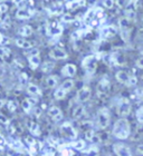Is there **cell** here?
Listing matches in <instances>:
<instances>
[{
	"instance_id": "obj_1",
	"label": "cell",
	"mask_w": 143,
	"mask_h": 156,
	"mask_svg": "<svg viewBox=\"0 0 143 156\" xmlns=\"http://www.w3.org/2000/svg\"><path fill=\"white\" fill-rule=\"evenodd\" d=\"M130 134L131 126L127 118H120L114 123L113 128H112V135L114 136V138L119 140H127Z\"/></svg>"
},
{
	"instance_id": "obj_2",
	"label": "cell",
	"mask_w": 143,
	"mask_h": 156,
	"mask_svg": "<svg viewBox=\"0 0 143 156\" xmlns=\"http://www.w3.org/2000/svg\"><path fill=\"white\" fill-rule=\"evenodd\" d=\"M111 123V113L110 109L106 107L100 108L95 117V126L97 129H105L108 127Z\"/></svg>"
},
{
	"instance_id": "obj_3",
	"label": "cell",
	"mask_w": 143,
	"mask_h": 156,
	"mask_svg": "<svg viewBox=\"0 0 143 156\" xmlns=\"http://www.w3.org/2000/svg\"><path fill=\"white\" fill-rule=\"evenodd\" d=\"M115 79H116L120 84L124 85V86H127V87H132V86H135L138 84V78L135 75H132L131 73L127 72V70H117L115 73Z\"/></svg>"
},
{
	"instance_id": "obj_4",
	"label": "cell",
	"mask_w": 143,
	"mask_h": 156,
	"mask_svg": "<svg viewBox=\"0 0 143 156\" xmlns=\"http://www.w3.org/2000/svg\"><path fill=\"white\" fill-rule=\"evenodd\" d=\"M132 109V104L129 98L120 97L116 101V111L121 118H127Z\"/></svg>"
},
{
	"instance_id": "obj_5",
	"label": "cell",
	"mask_w": 143,
	"mask_h": 156,
	"mask_svg": "<svg viewBox=\"0 0 143 156\" xmlns=\"http://www.w3.org/2000/svg\"><path fill=\"white\" fill-rule=\"evenodd\" d=\"M74 85H75V83L73 79H66V80H64V83H63V84L56 89L55 93H54V97H55V99H57V101H62V99H64V98L66 97V95L68 94L69 91L73 89Z\"/></svg>"
},
{
	"instance_id": "obj_6",
	"label": "cell",
	"mask_w": 143,
	"mask_h": 156,
	"mask_svg": "<svg viewBox=\"0 0 143 156\" xmlns=\"http://www.w3.org/2000/svg\"><path fill=\"white\" fill-rule=\"evenodd\" d=\"M82 67L87 74H94L97 67V58L94 55L86 56L82 62Z\"/></svg>"
},
{
	"instance_id": "obj_7",
	"label": "cell",
	"mask_w": 143,
	"mask_h": 156,
	"mask_svg": "<svg viewBox=\"0 0 143 156\" xmlns=\"http://www.w3.org/2000/svg\"><path fill=\"white\" fill-rule=\"evenodd\" d=\"M111 89V81L107 77H102L97 83L96 86V93L97 96L101 98H104L107 96L108 91Z\"/></svg>"
},
{
	"instance_id": "obj_8",
	"label": "cell",
	"mask_w": 143,
	"mask_h": 156,
	"mask_svg": "<svg viewBox=\"0 0 143 156\" xmlns=\"http://www.w3.org/2000/svg\"><path fill=\"white\" fill-rule=\"evenodd\" d=\"M112 150L115 156H133V153L129 145L122 142H117L112 145Z\"/></svg>"
},
{
	"instance_id": "obj_9",
	"label": "cell",
	"mask_w": 143,
	"mask_h": 156,
	"mask_svg": "<svg viewBox=\"0 0 143 156\" xmlns=\"http://www.w3.org/2000/svg\"><path fill=\"white\" fill-rule=\"evenodd\" d=\"M119 27L121 29V34H122V37H123L124 40H127L129 37H130L131 29H132V21L129 20L125 17H121L119 19Z\"/></svg>"
},
{
	"instance_id": "obj_10",
	"label": "cell",
	"mask_w": 143,
	"mask_h": 156,
	"mask_svg": "<svg viewBox=\"0 0 143 156\" xmlns=\"http://www.w3.org/2000/svg\"><path fill=\"white\" fill-rule=\"evenodd\" d=\"M61 134L69 140H76V137H77V132L69 122L63 123V125L61 126Z\"/></svg>"
},
{
	"instance_id": "obj_11",
	"label": "cell",
	"mask_w": 143,
	"mask_h": 156,
	"mask_svg": "<svg viewBox=\"0 0 143 156\" xmlns=\"http://www.w3.org/2000/svg\"><path fill=\"white\" fill-rule=\"evenodd\" d=\"M49 57L54 60H65V59L68 58V54L64 50L63 48H59V47H55V48H52L48 52Z\"/></svg>"
},
{
	"instance_id": "obj_12",
	"label": "cell",
	"mask_w": 143,
	"mask_h": 156,
	"mask_svg": "<svg viewBox=\"0 0 143 156\" xmlns=\"http://www.w3.org/2000/svg\"><path fill=\"white\" fill-rule=\"evenodd\" d=\"M91 95H92V90H91V87L90 86H83V87L77 91V94H76V99L79 104L82 103H85V101H87L90 98H91Z\"/></svg>"
},
{
	"instance_id": "obj_13",
	"label": "cell",
	"mask_w": 143,
	"mask_h": 156,
	"mask_svg": "<svg viewBox=\"0 0 143 156\" xmlns=\"http://www.w3.org/2000/svg\"><path fill=\"white\" fill-rule=\"evenodd\" d=\"M61 73H62V76L66 77L67 79H73V77H74V76L76 75V73H77V67H76L75 64L69 62V64H66V65L63 67Z\"/></svg>"
},
{
	"instance_id": "obj_14",
	"label": "cell",
	"mask_w": 143,
	"mask_h": 156,
	"mask_svg": "<svg viewBox=\"0 0 143 156\" xmlns=\"http://www.w3.org/2000/svg\"><path fill=\"white\" fill-rule=\"evenodd\" d=\"M47 114H48L49 118L52 120H54L55 123L61 122V120L63 119V113H62V111H61V108L57 107V106L49 107L48 111H47Z\"/></svg>"
},
{
	"instance_id": "obj_15",
	"label": "cell",
	"mask_w": 143,
	"mask_h": 156,
	"mask_svg": "<svg viewBox=\"0 0 143 156\" xmlns=\"http://www.w3.org/2000/svg\"><path fill=\"white\" fill-rule=\"evenodd\" d=\"M62 33V27L57 21H52L47 25V34L52 35V36H56Z\"/></svg>"
},
{
	"instance_id": "obj_16",
	"label": "cell",
	"mask_w": 143,
	"mask_h": 156,
	"mask_svg": "<svg viewBox=\"0 0 143 156\" xmlns=\"http://www.w3.org/2000/svg\"><path fill=\"white\" fill-rule=\"evenodd\" d=\"M36 104H37V99L36 98H26V99L23 101L21 106H23V109L25 113H29L31 107Z\"/></svg>"
},
{
	"instance_id": "obj_17",
	"label": "cell",
	"mask_w": 143,
	"mask_h": 156,
	"mask_svg": "<svg viewBox=\"0 0 143 156\" xmlns=\"http://www.w3.org/2000/svg\"><path fill=\"white\" fill-rule=\"evenodd\" d=\"M85 114V107L84 105L82 104H78L76 107L73 109V113H72V116H73V118L74 119H79V118H82V117L84 116Z\"/></svg>"
},
{
	"instance_id": "obj_18",
	"label": "cell",
	"mask_w": 143,
	"mask_h": 156,
	"mask_svg": "<svg viewBox=\"0 0 143 156\" xmlns=\"http://www.w3.org/2000/svg\"><path fill=\"white\" fill-rule=\"evenodd\" d=\"M16 45L19 47V48H23V49H27V50H29V49H33V46H34V42L33 41H29V40H27V39H17L16 40Z\"/></svg>"
},
{
	"instance_id": "obj_19",
	"label": "cell",
	"mask_w": 143,
	"mask_h": 156,
	"mask_svg": "<svg viewBox=\"0 0 143 156\" xmlns=\"http://www.w3.org/2000/svg\"><path fill=\"white\" fill-rule=\"evenodd\" d=\"M27 93L29 95H31V96H42V89L37 86V85L35 84H29L28 86H27Z\"/></svg>"
},
{
	"instance_id": "obj_20",
	"label": "cell",
	"mask_w": 143,
	"mask_h": 156,
	"mask_svg": "<svg viewBox=\"0 0 143 156\" xmlns=\"http://www.w3.org/2000/svg\"><path fill=\"white\" fill-rule=\"evenodd\" d=\"M33 16V11L26 9V8H23V9H18V11L16 12V17L18 19H28Z\"/></svg>"
},
{
	"instance_id": "obj_21",
	"label": "cell",
	"mask_w": 143,
	"mask_h": 156,
	"mask_svg": "<svg viewBox=\"0 0 143 156\" xmlns=\"http://www.w3.org/2000/svg\"><path fill=\"white\" fill-rule=\"evenodd\" d=\"M28 127H29V132L33 134L34 136H39L40 135V126L38 125V123L36 122H29L28 124Z\"/></svg>"
},
{
	"instance_id": "obj_22",
	"label": "cell",
	"mask_w": 143,
	"mask_h": 156,
	"mask_svg": "<svg viewBox=\"0 0 143 156\" xmlns=\"http://www.w3.org/2000/svg\"><path fill=\"white\" fill-rule=\"evenodd\" d=\"M28 62L31 69H37L40 65V57L38 55L37 56H30L28 57Z\"/></svg>"
},
{
	"instance_id": "obj_23",
	"label": "cell",
	"mask_w": 143,
	"mask_h": 156,
	"mask_svg": "<svg viewBox=\"0 0 143 156\" xmlns=\"http://www.w3.org/2000/svg\"><path fill=\"white\" fill-rule=\"evenodd\" d=\"M58 84V77L56 75H49L46 78V85L48 88H54Z\"/></svg>"
},
{
	"instance_id": "obj_24",
	"label": "cell",
	"mask_w": 143,
	"mask_h": 156,
	"mask_svg": "<svg viewBox=\"0 0 143 156\" xmlns=\"http://www.w3.org/2000/svg\"><path fill=\"white\" fill-rule=\"evenodd\" d=\"M19 35L23 37H29L31 34H33V27L29 26V25H25L19 29Z\"/></svg>"
},
{
	"instance_id": "obj_25",
	"label": "cell",
	"mask_w": 143,
	"mask_h": 156,
	"mask_svg": "<svg viewBox=\"0 0 143 156\" xmlns=\"http://www.w3.org/2000/svg\"><path fill=\"white\" fill-rule=\"evenodd\" d=\"M134 97L137 98L138 101H143V86L142 87H138L134 90Z\"/></svg>"
},
{
	"instance_id": "obj_26",
	"label": "cell",
	"mask_w": 143,
	"mask_h": 156,
	"mask_svg": "<svg viewBox=\"0 0 143 156\" xmlns=\"http://www.w3.org/2000/svg\"><path fill=\"white\" fill-rule=\"evenodd\" d=\"M54 67H55L54 62H44V65H42V72H44V73H49L53 68H54Z\"/></svg>"
},
{
	"instance_id": "obj_27",
	"label": "cell",
	"mask_w": 143,
	"mask_h": 156,
	"mask_svg": "<svg viewBox=\"0 0 143 156\" xmlns=\"http://www.w3.org/2000/svg\"><path fill=\"white\" fill-rule=\"evenodd\" d=\"M135 117H137V119L139 123L143 124V106L139 107L135 112Z\"/></svg>"
},
{
	"instance_id": "obj_28",
	"label": "cell",
	"mask_w": 143,
	"mask_h": 156,
	"mask_svg": "<svg viewBox=\"0 0 143 156\" xmlns=\"http://www.w3.org/2000/svg\"><path fill=\"white\" fill-rule=\"evenodd\" d=\"M10 56V50L5 47H0V58H8Z\"/></svg>"
},
{
	"instance_id": "obj_29",
	"label": "cell",
	"mask_w": 143,
	"mask_h": 156,
	"mask_svg": "<svg viewBox=\"0 0 143 156\" xmlns=\"http://www.w3.org/2000/svg\"><path fill=\"white\" fill-rule=\"evenodd\" d=\"M7 107L10 112H16L17 107H18V104H17L16 101H9L7 103Z\"/></svg>"
},
{
	"instance_id": "obj_30",
	"label": "cell",
	"mask_w": 143,
	"mask_h": 156,
	"mask_svg": "<svg viewBox=\"0 0 143 156\" xmlns=\"http://www.w3.org/2000/svg\"><path fill=\"white\" fill-rule=\"evenodd\" d=\"M94 137H95V132L93 129H88L85 132V138L90 142H93L94 140Z\"/></svg>"
},
{
	"instance_id": "obj_31",
	"label": "cell",
	"mask_w": 143,
	"mask_h": 156,
	"mask_svg": "<svg viewBox=\"0 0 143 156\" xmlns=\"http://www.w3.org/2000/svg\"><path fill=\"white\" fill-rule=\"evenodd\" d=\"M102 3H103V6L105 8H107V9H112L115 6V1H113V0H104Z\"/></svg>"
},
{
	"instance_id": "obj_32",
	"label": "cell",
	"mask_w": 143,
	"mask_h": 156,
	"mask_svg": "<svg viewBox=\"0 0 143 156\" xmlns=\"http://www.w3.org/2000/svg\"><path fill=\"white\" fill-rule=\"evenodd\" d=\"M73 146H74L75 148H76V150H78V151H83L85 148V142H84V140H77V142H76Z\"/></svg>"
},
{
	"instance_id": "obj_33",
	"label": "cell",
	"mask_w": 143,
	"mask_h": 156,
	"mask_svg": "<svg viewBox=\"0 0 143 156\" xmlns=\"http://www.w3.org/2000/svg\"><path fill=\"white\" fill-rule=\"evenodd\" d=\"M97 155H98V150L94 146L91 147L87 151V153H86V156H97Z\"/></svg>"
},
{
	"instance_id": "obj_34",
	"label": "cell",
	"mask_w": 143,
	"mask_h": 156,
	"mask_svg": "<svg viewBox=\"0 0 143 156\" xmlns=\"http://www.w3.org/2000/svg\"><path fill=\"white\" fill-rule=\"evenodd\" d=\"M1 27L5 28V29H9L10 28V18L9 17H6V18L3 19L2 23H1Z\"/></svg>"
},
{
	"instance_id": "obj_35",
	"label": "cell",
	"mask_w": 143,
	"mask_h": 156,
	"mask_svg": "<svg viewBox=\"0 0 143 156\" xmlns=\"http://www.w3.org/2000/svg\"><path fill=\"white\" fill-rule=\"evenodd\" d=\"M135 66H137L139 69H142L143 70V57H140L135 60Z\"/></svg>"
},
{
	"instance_id": "obj_36",
	"label": "cell",
	"mask_w": 143,
	"mask_h": 156,
	"mask_svg": "<svg viewBox=\"0 0 143 156\" xmlns=\"http://www.w3.org/2000/svg\"><path fill=\"white\" fill-rule=\"evenodd\" d=\"M0 123H2V124H8V123H9L8 118H7V117L5 116L3 114H1V113H0Z\"/></svg>"
},
{
	"instance_id": "obj_37",
	"label": "cell",
	"mask_w": 143,
	"mask_h": 156,
	"mask_svg": "<svg viewBox=\"0 0 143 156\" xmlns=\"http://www.w3.org/2000/svg\"><path fill=\"white\" fill-rule=\"evenodd\" d=\"M137 153L143 156V144H139L137 146Z\"/></svg>"
},
{
	"instance_id": "obj_38",
	"label": "cell",
	"mask_w": 143,
	"mask_h": 156,
	"mask_svg": "<svg viewBox=\"0 0 143 156\" xmlns=\"http://www.w3.org/2000/svg\"><path fill=\"white\" fill-rule=\"evenodd\" d=\"M26 142L29 144V145H34V144L36 143L35 140H34V137H31V136H27L26 137Z\"/></svg>"
},
{
	"instance_id": "obj_39",
	"label": "cell",
	"mask_w": 143,
	"mask_h": 156,
	"mask_svg": "<svg viewBox=\"0 0 143 156\" xmlns=\"http://www.w3.org/2000/svg\"><path fill=\"white\" fill-rule=\"evenodd\" d=\"M9 42V39L7 37H3L1 34H0V44H8Z\"/></svg>"
},
{
	"instance_id": "obj_40",
	"label": "cell",
	"mask_w": 143,
	"mask_h": 156,
	"mask_svg": "<svg viewBox=\"0 0 143 156\" xmlns=\"http://www.w3.org/2000/svg\"><path fill=\"white\" fill-rule=\"evenodd\" d=\"M27 79H28V76H27V74H21L20 75V81H23V83H26L27 81Z\"/></svg>"
},
{
	"instance_id": "obj_41",
	"label": "cell",
	"mask_w": 143,
	"mask_h": 156,
	"mask_svg": "<svg viewBox=\"0 0 143 156\" xmlns=\"http://www.w3.org/2000/svg\"><path fill=\"white\" fill-rule=\"evenodd\" d=\"M8 132H9V134H13L16 132V127L13 126V125H10V126L8 127Z\"/></svg>"
},
{
	"instance_id": "obj_42",
	"label": "cell",
	"mask_w": 143,
	"mask_h": 156,
	"mask_svg": "<svg viewBox=\"0 0 143 156\" xmlns=\"http://www.w3.org/2000/svg\"><path fill=\"white\" fill-rule=\"evenodd\" d=\"M0 143H5V140H3V138L1 136H0Z\"/></svg>"
},
{
	"instance_id": "obj_43",
	"label": "cell",
	"mask_w": 143,
	"mask_h": 156,
	"mask_svg": "<svg viewBox=\"0 0 143 156\" xmlns=\"http://www.w3.org/2000/svg\"><path fill=\"white\" fill-rule=\"evenodd\" d=\"M140 54H141V56H142V57H143V49H142V50H141V52H140Z\"/></svg>"
},
{
	"instance_id": "obj_44",
	"label": "cell",
	"mask_w": 143,
	"mask_h": 156,
	"mask_svg": "<svg viewBox=\"0 0 143 156\" xmlns=\"http://www.w3.org/2000/svg\"><path fill=\"white\" fill-rule=\"evenodd\" d=\"M141 21H142V26H143V18H142V20H141Z\"/></svg>"
},
{
	"instance_id": "obj_45",
	"label": "cell",
	"mask_w": 143,
	"mask_h": 156,
	"mask_svg": "<svg viewBox=\"0 0 143 156\" xmlns=\"http://www.w3.org/2000/svg\"><path fill=\"white\" fill-rule=\"evenodd\" d=\"M141 78H142V80H143V75H142V76H141Z\"/></svg>"
},
{
	"instance_id": "obj_46",
	"label": "cell",
	"mask_w": 143,
	"mask_h": 156,
	"mask_svg": "<svg viewBox=\"0 0 143 156\" xmlns=\"http://www.w3.org/2000/svg\"><path fill=\"white\" fill-rule=\"evenodd\" d=\"M107 156H114V155H107Z\"/></svg>"
},
{
	"instance_id": "obj_47",
	"label": "cell",
	"mask_w": 143,
	"mask_h": 156,
	"mask_svg": "<svg viewBox=\"0 0 143 156\" xmlns=\"http://www.w3.org/2000/svg\"><path fill=\"white\" fill-rule=\"evenodd\" d=\"M0 13H1V10H0Z\"/></svg>"
}]
</instances>
